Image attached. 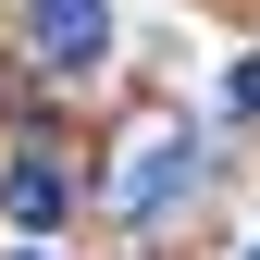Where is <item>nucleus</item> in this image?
<instances>
[{
	"label": "nucleus",
	"mask_w": 260,
	"mask_h": 260,
	"mask_svg": "<svg viewBox=\"0 0 260 260\" xmlns=\"http://www.w3.org/2000/svg\"><path fill=\"white\" fill-rule=\"evenodd\" d=\"M112 50V0H38V62L50 75H87Z\"/></svg>",
	"instance_id": "f257e3e1"
},
{
	"label": "nucleus",
	"mask_w": 260,
	"mask_h": 260,
	"mask_svg": "<svg viewBox=\"0 0 260 260\" xmlns=\"http://www.w3.org/2000/svg\"><path fill=\"white\" fill-rule=\"evenodd\" d=\"M186 186H199V149H186V137H149V161H124V211H174L186 199Z\"/></svg>",
	"instance_id": "f03ea898"
},
{
	"label": "nucleus",
	"mask_w": 260,
	"mask_h": 260,
	"mask_svg": "<svg viewBox=\"0 0 260 260\" xmlns=\"http://www.w3.org/2000/svg\"><path fill=\"white\" fill-rule=\"evenodd\" d=\"M0 211H13V223H62V211H75L62 161H13V174H0Z\"/></svg>",
	"instance_id": "7ed1b4c3"
},
{
	"label": "nucleus",
	"mask_w": 260,
	"mask_h": 260,
	"mask_svg": "<svg viewBox=\"0 0 260 260\" xmlns=\"http://www.w3.org/2000/svg\"><path fill=\"white\" fill-rule=\"evenodd\" d=\"M223 100H236V112L260 124V62H236V87H223Z\"/></svg>",
	"instance_id": "20e7f679"
},
{
	"label": "nucleus",
	"mask_w": 260,
	"mask_h": 260,
	"mask_svg": "<svg viewBox=\"0 0 260 260\" xmlns=\"http://www.w3.org/2000/svg\"><path fill=\"white\" fill-rule=\"evenodd\" d=\"M25 260H38V248H25Z\"/></svg>",
	"instance_id": "39448f33"
}]
</instances>
